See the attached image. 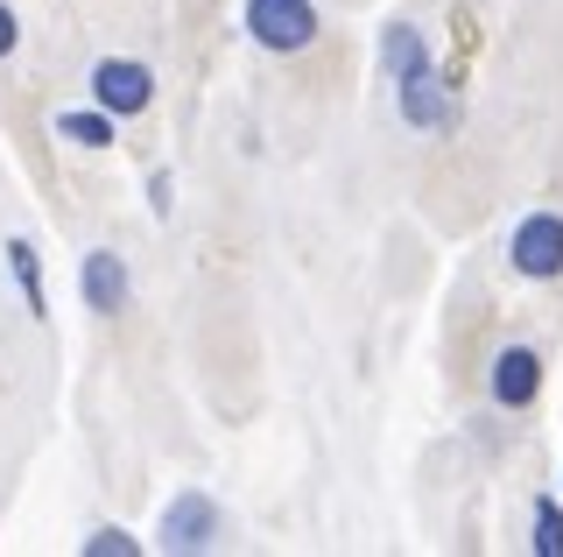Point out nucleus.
<instances>
[{
  "mask_svg": "<svg viewBox=\"0 0 563 557\" xmlns=\"http://www.w3.org/2000/svg\"><path fill=\"white\" fill-rule=\"evenodd\" d=\"M246 36L261 50H275V57H296V50L317 43V8L310 0H246Z\"/></svg>",
  "mask_w": 563,
  "mask_h": 557,
  "instance_id": "f257e3e1",
  "label": "nucleus"
},
{
  "mask_svg": "<svg viewBox=\"0 0 563 557\" xmlns=\"http://www.w3.org/2000/svg\"><path fill=\"white\" fill-rule=\"evenodd\" d=\"M507 261L528 275V283H556L563 275V212H528L507 240Z\"/></svg>",
  "mask_w": 563,
  "mask_h": 557,
  "instance_id": "f03ea898",
  "label": "nucleus"
},
{
  "mask_svg": "<svg viewBox=\"0 0 563 557\" xmlns=\"http://www.w3.org/2000/svg\"><path fill=\"white\" fill-rule=\"evenodd\" d=\"M92 99H99L113 120L148 113V107H155V72H148V64H134V57H99V64H92Z\"/></svg>",
  "mask_w": 563,
  "mask_h": 557,
  "instance_id": "7ed1b4c3",
  "label": "nucleus"
},
{
  "mask_svg": "<svg viewBox=\"0 0 563 557\" xmlns=\"http://www.w3.org/2000/svg\"><path fill=\"white\" fill-rule=\"evenodd\" d=\"M211 544H219V501L184 487L163 509V550H211Z\"/></svg>",
  "mask_w": 563,
  "mask_h": 557,
  "instance_id": "20e7f679",
  "label": "nucleus"
},
{
  "mask_svg": "<svg viewBox=\"0 0 563 557\" xmlns=\"http://www.w3.org/2000/svg\"><path fill=\"white\" fill-rule=\"evenodd\" d=\"M536 389H542L536 346H507V353L493 360V403H500V409H528V403H536Z\"/></svg>",
  "mask_w": 563,
  "mask_h": 557,
  "instance_id": "39448f33",
  "label": "nucleus"
},
{
  "mask_svg": "<svg viewBox=\"0 0 563 557\" xmlns=\"http://www.w3.org/2000/svg\"><path fill=\"white\" fill-rule=\"evenodd\" d=\"M395 99H401V120H409V128H451V120H457L451 92L437 85V64H430V72H416V78H401Z\"/></svg>",
  "mask_w": 563,
  "mask_h": 557,
  "instance_id": "423d86ee",
  "label": "nucleus"
},
{
  "mask_svg": "<svg viewBox=\"0 0 563 557\" xmlns=\"http://www.w3.org/2000/svg\"><path fill=\"white\" fill-rule=\"evenodd\" d=\"M85 304L99 310V318H113V310H128V261H120L113 248H92L85 254Z\"/></svg>",
  "mask_w": 563,
  "mask_h": 557,
  "instance_id": "0eeeda50",
  "label": "nucleus"
},
{
  "mask_svg": "<svg viewBox=\"0 0 563 557\" xmlns=\"http://www.w3.org/2000/svg\"><path fill=\"white\" fill-rule=\"evenodd\" d=\"M380 72L387 78H416V72H430V43H422V29H409V22H387L380 29Z\"/></svg>",
  "mask_w": 563,
  "mask_h": 557,
  "instance_id": "6e6552de",
  "label": "nucleus"
},
{
  "mask_svg": "<svg viewBox=\"0 0 563 557\" xmlns=\"http://www.w3.org/2000/svg\"><path fill=\"white\" fill-rule=\"evenodd\" d=\"M8 269H14V283H22V304H29V318L43 325L49 318V297H43V261H35L29 240H8Z\"/></svg>",
  "mask_w": 563,
  "mask_h": 557,
  "instance_id": "1a4fd4ad",
  "label": "nucleus"
},
{
  "mask_svg": "<svg viewBox=\"0 0 563 557\" xmlns=\"http://www.w3.org/2000/svg\"><path fill=\"white\" fill-rule=\"evenodd\" d=\"M57 134H64V142H78V149H106V142H113V113H57Z\"/></svg>",
  "mask_w": 563,
  "mask_h": 557,
  "instance_id": "9d476101",
  "label": "nucleus"
},
{
  "mask_svg": "<svg viewBox=\"0 0 563 557\" xmlns=\"http://www.w3.org/2000/svg\"><path fill=\"white\" fill-rule=\"evenodd\" d=\"M536 557H563V509L536 501Z\"/></svg>",
  "mask_w": 563,
  "mask_h": 557,
  "instance_id": "9b49d317",
  "label": "nucleus"
},
{
  "mask_svg": "<svg viewBox=\"0 0 563 557\" xmlns=\"http://www.w3.org/2000/svg\"><path fill=\"white\" fill-rule=\"evenodd\" d=\"M106 550H113V557H134L141 544H134L128 529H99V536H85V557H106Z\"/></svg>",
  "mask_w": 563,
  "mask_h": 557,
  "instance_id": "f8f14e48",
  "label": "nucleus"
},
{
  "mask_svg": "<svg viewBox=\"0 0 563 557\" xmlns=\"http://www.w3.org/2000/svg\"><path fill=\"white\" fill-rule=\"evenodd\" d=\"M14 43H22V29H14V14L0 8V57H14Z\"/></svg>",
  "mask_w": 563,
  "mask_h": 557,
  "instance_id": "ddd939ff",
  "label": "nucleus"
}]
</instances>
